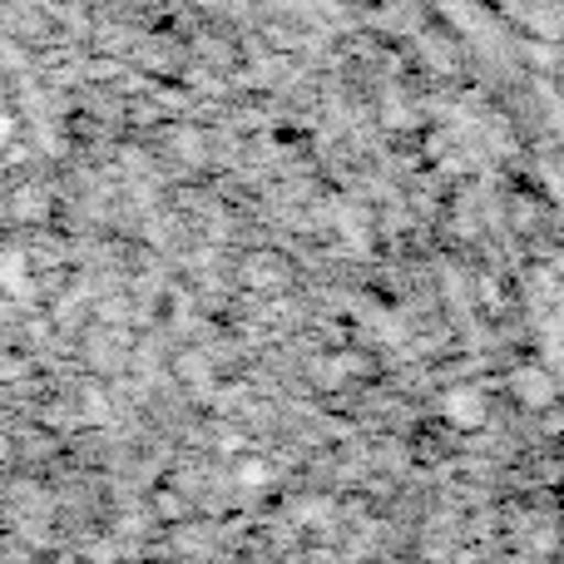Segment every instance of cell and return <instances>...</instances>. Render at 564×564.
<instances>
[{"instance_id":"1","label":"cell","mask_w":564,"mask_h":564,"mask_svg":"<svg viewBox=\"0 0 564 564\" xmlns=\"http://www.w3.org/2000/svg\"><path fill=\"white\" fill-rule=\"evenodd\" d=\"M446 421H451V426L476 431L480 421H486V391H480V387H456V391H446Z\"/></svg>"},{"instance_id":"2","label":"cell","mask_w":564,"mask_h":564,"mask_svg":"<svg viewBox=\"0 0 564 564\" xmlns=\"http://www.w3.org/2000/svg\"><path fill=\"white\" fill-rule=\"evenodd\" d=\"M0 288L20 302L30 297V258L20 248H0Z\"/></svg>"},{"instance_id":"3","label":"cell","mask_w":564,"mask_h":564,"mask_svg":"<svg viewBox=\"0 0 564 564\" xmlns=\"http://www.w3.org/2000/svg\"><path fill=\"white\" fill-rule=\"evenodd\" d=\"M516 391L530 401V406H550V397H555V387H550V377H545V371H535V367H530V371H520V377H516Z\"/></svg>"},{"instance_id":"4","label":"cell","mask_w":564,"mask_h":564,"mask_svg":"<svg viewBox=\"0 0 564 564\" xmlns=\"http://www.w3.org/2000/svg\"><path fill=\"white\" fill-rule=\"evenodd\" d=\"M15 218H45V194H40V188H20L15 194Z\"/></svg>"},{"instance_id":"5","label":"cell","mask_w":564,"mask_h":564,"mask_svg":"<svg viewBox=\"0 0 564 564\" xmlns=\"http://www.w3.org/2000/svg\"><path fill=\"white\" fill-rule=\"evenodd\" d=\"M10 139H15V119H10V115H6V109H0V149H6V144H10Z\"/></svg>"},{"instance_id":"6","label":"cell","mask_w":564,"mask_h":564,"mask_svg":"<svg viewBox=\"0 0 564 564\" xmlns=\"http://www.w3.org/2000/svg\"><path fill=\"white\" fill-rule=\"evenodd\" d=\"M268 470L263 466H243V486H258V480H263Z\"/></svg>"}]
</instances>
